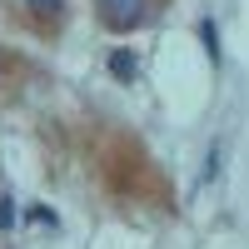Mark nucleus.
I'll return each mask as SVG.
<instances>
[{
  "label": "nucleus",
  "mask_w": 249,
  "mask_h": 249,
  "mask_svg": "<svg viewBox=\"0 0 249 249\" xmlns=\"http://www.w3.org/2000/svg\"><path fill=\"white\" fill-rule=\"evenodd\" d=\"M35 15H60V0H30Z\"/></svg>",
  "instance_id": "39448f33"
},
{
  "label": "nucleus",
  "mask_w": 249,
  "mask_h": 249,
  "mask_svg": "<svg viewBox=\"0 0 249 249\" xmlns=\"http://www.w3.org/2000/svg\"><path fill=\"white\" fill-rule=\"evenodd\" d=\"M199 40H204V50H210V60H219V25L214 20H199Z\"/></svg>",
  "instance_id": "7ed1b4c3"
},
{
  "label": "nucleus",
  "mask_w": 249,
  "mask_h": 249,
  "mask_svg": "<svg viewBox=\"0 0 249 249\" xmlns=\"http://www.w3.org/2000/svg\"><path fill=\"white\" fill-rule=\"evenodd\" d=\"M30 219H35V224H50V230H55V210H50V204H30Z\"/></svg>",
  "instance_id": "20e7f679"
},
{
  "label": "nucleus",
  "mask_w": 249,
  "mask_h": 249,
  "mask_svg": "<svg viewBox=\"0 0 249 249\" xmlns=\"http://www.w3.org/2000/svg\"><path fill=\"white\" fill-rule=\"evenodd\" d=\"M110 75H115V80H135V75H140V60H135L130 50H110Z\"/></svg>",
  "instance_id": "f03ea898"
},
{
  "label": "nucleus",
  "mask_w": 249,
  "mask_h": 249,
  "mask_svg": "<svg viewBox=\"0 0 249 249\" xmlns=\"http://www.w3.org/2000/svg\"><path fill=\"white\" fill-rule=\"evenodd\" d=\"M10 224H15V204L0 199V230H10Z\"/></svg>",
  "instance_id": "423d86ee"
},
{
  "label": "nucleus",
  "mask_w": 249,
  "mask_h": 249,
  "mask_svg": "<svg viewBox=\"0 0 249 249\" xmlns=\"http://www.w3.org/2000/svg\"><path fill=\"white\" fill-rule=\"evenodd\" d=\"M100 20L110 30H130L144 20V0H100Z\"/></svg>",
  "instance_id": "f257e3e1"
}]
</instances>
